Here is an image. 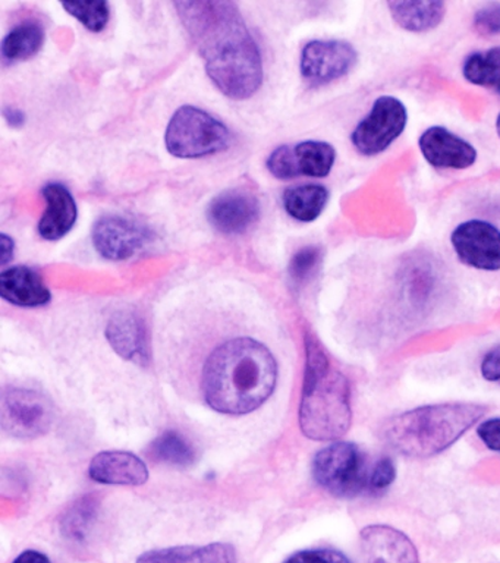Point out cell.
<instances>
[{"instance_id": "obj_5", "label": "cell", "mask_w": 500, "mask_h": 563, "mask_svg": "<svg viewBox=\"0 0 500 563\" xmlns=\"http://www.w3.org/2000/svg\"><path fill=\"white\" fill-rule=\"evenodd\" d=\"M371 466L357 444L337 442L315 453L313 477L332 496L357 497L370 493Z\"/></svg>"}, {"instance_id": "obj_28", "label": "cell", "mask_w": 500, "mask_h": 563, "mask_svg": "<svg viewBox=\"0 0 500 563\" xmlns=\"http://www.w3.org/2000/svg\"><path fill=\"white\" fill-rule=\"evenodd\" d=\"M267 169L270 174L276 176L278 179H293L298 174L296 152L291 145H280L274 153L267 158Z\"/></svg>"}, {"instance_id": "obj_2", "label": "cell", "mask_w": 500, "mask_h": 563, "mask_svg": "<svg viewBox=\"0 0 500 563\" xmlns=\"http://www.w3.org/2000/svg\"><path fill=\"white\" fill-rule=\"evenodd\" d=\"M276 380L278 365L265 345L249 338L231 339L205 361L203 394L214 411L243 416L266 402Z\"/></svg>"}, {"instance_id": "obj_4", "label": "cell", "mask_w": 500, "mask_h": 563, "mask_svg": "<svg viewBox=\"0 0 500 563\" xmlns=\"http://www.w3.org/2000/svg\"><path fill=\"white\" fill-rule=\"evenodd\" d=\"M304 389L300 405V427L309 439L327 442L342 438L353 421L348 378L336 367L318 339L307 336Z\"/></svg>"}, {"instance_id": "obj_17", "label": "cell", "mask_w": 500, "mask_h": 563, "mask_svg": "<svg viewBox=\"0 0 500 563\" xmlns=\"http://www.w3.org/2000/svg\"><path fill=\"white\" fill-rule=\"evenodd\" d=\"M42 194L47 207L38 223V233L47 241L60 240L76 224V200L69 189L60 184L46 185Z\"/></svg>"}, {"instance_id": "obj_32", "label": "cell", "mask_w": 500, "mask_h": 563, "mask_svg": "<svg viewBox=\"0 0 500 563\" xmlns=\"http://www.w3.org/2000/svg\"><path fill=\"white\" fill-rule=\"evenodd\" d=\"M477 435L490 451L500 453V418H490L477 427Z\"/></svg>"}, {"instance_id": "obj_26", "label": "cell", "mask_w": 500, "mask_h": 563, "mask_svg": "<svg viewBox=\"0 0 500 563\" xmlns=\"http://www.w3.org/2000/svg\"><path fill=\"white\" fill-rule=\"evenodd\" d=\"M64 8L68 13L76 16L87 30L99 33L108 25L111 9L108 2H71L64 3Z\"/></svg>"}, {"instance_id": "obj_29", "label": "cell", "mask_w": 500, "mask_h": 563, "mask_svg": "<svg viewBox=\"0 0 500 563\" xmlns=\"http://www.w3.org/2000/svg\"><path fill=\"white\" fill-rule=\"evenodd\" d=\"M473 24L477 33L485 37L500 35V3H487L478 8Z\"/></svg>"}, {"instance_id": "obj_16", "label": "cell", "mask_w": 500, "mask_h": 563, "mask_svg": "<svg viewBox=\"0 0 500 563\" xmlns=\"http://www.w3.org/2000/svg\"><path fill=\"white\" fill-rule=\"evenodd\" d=\"M0 295L19 307H42L51 302V290L42 276L27 266H15L2 272Z\"/></svg>"}, {"instance_id": "obj_35", "label": "cell", "mask_w": 500, "mask_h": 563, "mask_svg": "<svg viewBox=\"0 0 500 563\" xmlns=\"http://www.w3.org/2000/svg\"><path fill=\"white\" fill-rule=\"evenodd\" d=\"M0 246H2V260H0V263H2V266H5V264L11 262L12 255H14V241L7 233H2Z\"/></svg>"}, {"instance_id": "obj_18", "label": "cell", "mask_w": 500, "mask_h": 563, "mask_svg": "<svg viewBox=\"0 0 500 563\" xmlns=\"http://www.w3.org/2000/svg\"><path fill=\"white\" fill-rule=\"evenodd\" d=\"M107 338L113 350L125 360L147 363V333L138 316L133 312H118L109 321Z\"/></svg>"}, {"instance_id": "obj_14", "label": "cell", "mask_w": 500, "mask_h": 563, "mask_svg": "<svg viewBox=\"0 0 500 563\" xmlns=\"http://www.w3.org/2000/svg\"><path fill=\"white\" fill-rule=\"evenodd\" d=\"M364 563H420L415 545L403 532L388 526L362 531Z\"/></svg>"}, {"instance_id": "obj_6", "label": "cell", "mask_w": 500, "mask_h": 563, "mask_svg": "<svg viewBox=\"0 0 500 563\" xmlns=\"http://www.w3.org/2000/svg\"><path fill=\"white\" fill-rule=\"evenodd\" d=\"M225 123L195 106H182L170 119L165 144L173 156L197 158L222 152L230 144Z\"/></svg>"}, {"instance_id": "obj_1", "label": "cell", "mask_w": 500, "mask_h": 563, "mask_svg": "<svg viewBox=\"0 0 500 563\" xmlns=\"http://www.w3.org/2000/svg\"><path fill=\"white\" fill-rule=\"evenodd\" d=\"M178 15L214 86L235 100L252 97L263 81L260 48L232 2H177Z\"/></svg>"}, {"instance_id": "obj_3", "label": "cell", "mask_w": 500, "mask_h": 563, "mask_svg": "<svg viewBox=\"0 0 500 563\" xmlns=\"http://www.w3.org/2000/svg\"><path fill=\"white\" fill-rule=\"evenodd\" d=\"M486 412V405L474 402L425 405L386 420L381 439L403 456L432 457L458 442Z\"/></svg>"}, {"instance_id": "obj_30", "label": "cell", "mask_w": 500, "mask_h": 563, "mask_svg": "<svg viewBox=\"0 0 500 563\" xmlns=\"http://www.w3.org/2000/svg\"><path fill=\"white\" fill-rule=\"evenodd\" d=\"M395 478H397V466L390 457H380L375 465L371 466L370 474V493L380 495L392 486Z\"/></svg>"}, {"instance_id": "obj_19", "label": "cell", "mask_w": 500, "mask_h": 563, "mask_svg": "<svg viewBox=\"0 0 500 563\" xmlns=\"http://www.w3.org/2000/svg\"><path fill=\"white\" fill-rule=\"evenodd\" d=\"M137 563H236V553L227 543L179 545L151 550L142 554Z\"/></svg>"}, {"instance_id": "obj_20", "label": "cell", "mask_w": 500, "mask_h": 563, "mask_svg": "<svg viewBox=\"0 0 500 563\" xmlns=\"http://www.w3.org/2000/svg\"><path fill=\"white\" fill-rule=\"evenodd\" d=\"M388 8L393 21L411 33L436 29L446 15L443 2H389Z\"/></svg>"}, {"instance_id": "obj_13", "label": "cell", "mask_w": 500, "mask_h": 563, "mask_svg": "<svg viewBox=\"0 0 500 563\" xmlns=\"http://www.w3.org/2000/svg\"><path fill=\"white\" fill-rule=\"evenodd\" d=\"M419 147L425 162L437 169H468L477 161L476 147L445 126L425 130L420 136Z\"/></svg>"}, {"instance_id": "obj_37", "label": "cell", "mask_w": 500, "mask_h": 563, "mask_svg": "<svg viewBox=\"0 0 500 563\" xmlns=\"http://www.w3.org/2000/svg\"><path fill=\"white\" fill-rule=\"evenodd\" d=\"M496 132H498L499 139H500V113L498 119H496Z\"/></svg>"}, {"instance_id": "obj_7", "label": "cell", "mask_w": 500, "mask_h": 563, "mask_svg": "<svg viewBox=\"0 0 500 563\" xmlns=\"http://www.w3.org/2000/svg\"><path fill=\"white\" fill-rule=\"evenodd\" d=\"M408 110L393 96H381L373 103L370 113L355 126L351 143L363 156H377L386 152L403 134Z\"/></svg>"}, {"instance_id": "obj_27", "label": "cell", "mask_w": 500, "mask_h": 563, "mask_svg": "<svg viewBox=\"0 0 500 563\" xmlns=\"http://www.w3.org/2000/svg\"><path fill=\"white\" fill-rule=\"evenodd\" d=\"M322 262V250L315 245L304 246L293 255L289 264V276L293 284L302 285L315 275Z\"/></svg>"}, {"instance_id": "obj_22", "label": "cell", "mask_w": 500, "mask_h": 563, "mask_svg": "<svg viewBox=\"0 0 500 563\" xmlns=\"http://www.w3.org/2000/svg\"><path fill=\"white\" fill-rule=\"evenodd\" d=\"M298 174L309 178H326L336 161V150L324 141H302L293 147Z\"/></svg>"}, {"instance_id": "obj_23", "label": "cell", "mask_w": 500, "mask_h": 563, "mask_svg": "<svg viewBox=\"0 0 500 563\" xmlns=\"http://www.w3.org/2000/svg\"><path fill=\"white\" fill-rule=\"evenodd\" d=\"M43 43H45L43 26L34 21L23 22L3 38L2 57L10 64L27 60L41 51Z\"/></svg>"}, {"instance_id": "obj_36", "label": "cell", "mask_w": 500, "mask_h": 563, "mask_svg": "<svg viewBox=\"0 0 500 563\" xmlns=\"http://www.w3.org/2000/svg\"><path fill=\"white\" fill-rule=\"evenodd\" d=\"M3 114H5L7 121L11 126L19 128L25 122L24 113L19 109L8 108L3 110Z\"/></svg>"}, {"instance_id": "obj_8", "label": "cell", "mask_w": 500, "mask_h": 563, "mask_svg": "<svg viewBox=\"0 0 500 563\" xmlns=\"http://www.w3.org/2000/svg\"><path fill=\"white\" fill-rule=\"evenodd\" d=\"M3 430L15 438L34 439L45 434L54 421L51 400L30 389L12 387L3 391L0 405Z\"/></svg>"}, {"instance_id": "obj_34", "label": "cell", "mask_w": 500, "mask_h": 563, "mask_svg": "<svg viewBox=\"0 0 500 563\" xmlns=\"http://www.w3.org/2000/svg\"><path fill=\"white\" fill-rule=\"evenodd\" d=\"M12 563H51L49 558L37 550H25Z\"/></svg>"}, {"instance_id": "obj_9", "label": "cell", "mask_w": 500, "mask_h": 563, "mask_svg": "<svg viewBox=\"0 0 500 563\" xmlns=\"http://www.w3.org/2000/svg\"><path fill=\"white\" fill-rule=\"evenodd\" d=\"M452 246L464 264L477 271H500V229L487 220L471 219L458 224Z\"/></svg>"}, {"instance_id": "obj_12", "label": "cell", "mask_w": 500, "mask_h": 563, "mask_svg": "<svg viewBox=\"0 0 500 563\" xmlns=\"http://www.w3.org/2000/svg\"><path fill=\"white\" fill-rule=\"evenodd\" d=\"M260 202L245 189H227L210 201L208 219L210 224L226 235L244 233L257 222Z\"/></svg>"}, {"instance_id": "obj_25", "label": "cell", "mask_w": 500, "mask_h": 563, "mask_svg": "<svg viewBox=\"0 0 500 563\" xmlns=\"http://www.w3.org/2000/svg\"><path fill=\"white\" fill-rule=\"evenodd\" d=\"M151 455L153 460L175 466H188L196 460V452L191 444L175 431H166L152 443Z\"/></svg>"}, {"instance_id": "obj_11", "label": "cell", "mask_w": 500, "mask_h": 563, "mask_svg": "<svg viewBox=\"0 0 500 563\" xmlns=\"http://www.w3.org/2000/svg\"><path fill=\"white\" fill-rule=\"evenodd\" d=\"M151 240L152 232L144 224L125 216H103L93 228L95 249L113 262L134 257Z\"/></svg>"}, {"instance_id": "obj_33", "label": "cell", "mask_w": 500, "mask_h": 563, "mask_svg": "<svg viewBox=\"0 0 500 563\" xmlns=\"http://www.w3.org/2000/svg\"><path fill=\"white\" fill-rule=\"evenodd\" d=\"M481 374L486 380L500 385V343L491 347L481 361Z\"/></svg>"}, {"instance_id": "obj_21", "label": "cell", "mask_w": 500, "mask_h": 563, "mask_svg": "<svg viewBox=\"0 0 500 563\" xmlns=\"http://www.w3.org/2000/svg\"><path fill=\"white\" fill-rule=\"evenodd\" d=\"M284 207L291 218L300 222H313L327 206L329 191L318 184L300 185L284 192Z\"/></svg>"}, {"instance_id": "obj_15", "label": "cell", "mask_w": 500, "mask_h": 563, "mask_svg": "<svg viewBox=\"0 0 500 563\" xmlns=\"http://www.w3.org/2000/svg\"><path fill=\"white\" fill-rule=\"evenodd\" d=\"M91 479L115 486H142L148 479L147 465L134 453L111 451L102 452L91 461Z\"/></svg>"}, {"instance_id": "obj_31", "label": "cell", "mask_w": 500, "mask_h": 563, "mask_svg": "<svg viewBox=\"0 0 500 563\" xmlns=\"http://www.w3.org/2000/svg\"><path fill=\"white\" fill-rule=\"evenodd\" d=\"M285 563H353L344 553L332 549L301 550Z\"/></svg>"}, {"instance_id": "obj_10", "label": "cell", "mask_w": 500, "mask_h": 563, "mask_svg": "<svg viewBox=\"0 0 500 563\" xmlns=\"http://www.w3.org/2000/svg\"><path fill=\"white\" fill-rule=\"evenodd\" d=\"M358 53L342 40H313L301 53V74L307 81L322 86L336 81L354 68Z\"/></svg>"}, {"instance_id": "obj_24", "label": "cell", "mask_w": 500, "mask_h": 563, "mask_svg": "<svg viewBox=\"0 0 500 563\" xmlns=\"http://www.w3.org/2000/svg\"><path fill=\"white\" fill-rule=\"evenodd\" d=\"M463 74L474 86L500 92V47L468 56L463 66Z\"/></svg>"}]
</instances>
